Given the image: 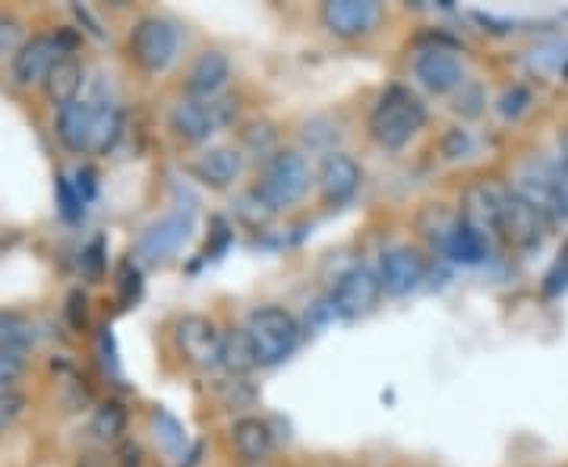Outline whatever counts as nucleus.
<instances>
[{"mask_svg":"<svg viewBox=\"0 0 568 467\" xmlns=\"http://www.w3.org/2000/svg\"><path fill=\"white\" fill-rule=\"evenodd\" d=\"M139 462H142V449L136 442H127L121 449V467H139Z\"/></svg>","mask_w":568,"mask_h":467,"instance_id":"e433bc0d","label":"nucleus"},{"mask_svg":"<svg viewBox=\"0 0 568 467\" xmlns=\"http://www.w3.org/2000/svg\"><path fill=\"white\" fill-rule=\"evenodd\" d=\"M58 205H61V215H64L67 222H79L83 212H86V202L79 200L73 180H67V177H58Z\"/></svg>","mask_w":568,"mask_h":467,"instance_id":"bb28decb","label":"nucleus"},{"mask_svg":"<svg viewBox=\"0 0 568 467\" xmlns=\"http://www.w3.org/2000/svg\"><path fill=\"white\" fill-rule=\"evenodd\" d=\"M67 51L58 45V38L51 35H35L33 41H26L16 58H13V79L20 86H35V83H45L51 67L64 58Z\"/></svg>","mask_w":568,"mask_h":467,"instance_id":"ddd939ff","label":"nucleus"},{"mask_svg":"<svg viewBox=\"0 0 568 467\" xmlns=\"http://www.w3.org/2000/svg\"><path fill=\"white\" fill-rule=\"evenodd\" d=\"M83 79H86L83 64H79L73 54H64V58L51 67V73H48V79H45V92H48V99L54 101L58 108H64V104H70V101L79 99Z\"/></svg>","mask_w":568,"mask_h":467,"instance_id":"6ab92c4d","label":"nucleus"},{"mask_svg":"<svg viewBox=\"0 0 568 467\" xmlns=\"http://www.w3.org/2000/svg\"><path fill=\"white\" fill-rule=\"evenodd\" d=\"M177 45H180V35L174 29V23H167L162 16L139 20L130 33V54L136 64L149 73H162L171 67V61L177 58Z\"/></svg>","mask_w":568,"mask_h":467,"instance_id":"423d86ee","label":"nucleus"},{"mask_svg":"<svg viewBox=\"0 0 568 467\" xmlns=\"http://www.w3.org/2000/svg\"><path fill=\"white\" fill-rule=\"evenodd\" d=\"M231 79V64L222 51H205L187 76V99H218Z\"/></svg>","mask_w":568,"mask_h":467,"instance_id":"f3484780","label":"nucleus"},{"mask_svg":"<svg viewBox=\"0 0 568 467\" xmlns=\"http://www.w3.org/2000/svg\"><path fill=\"white\" fill-rule=\"evenodd\" d=\"M124 427H127V411L117 404V401H104L99 411L92 414V424H89V430L96 439H117V436L124 433Z\"/></svg>","mask_w":568,"mask_h":467,"instance_id":"393cba45","label":"nucleus"},{"mask_svg":"<svg viewBox=\"0 0 568 467\" xmlns=\"http://www.w3.org/2000/svg\"><path fill=\"white\" fill-rule=\"evenodd\" d=\"M247 335L253 341L256 361L260 367H275L281 361H288L298 344H301V326L298 319L281 310V306H263L250 316L247 323Z\"/></svg>","mask_w":568,"mask_h":467,"instance_id":"7ed1b4c3","label":"nucleus"},{"mask_svg":"<svg viewBox=\"0 0 568 467\" xmlns=\"http://www.w3.org/2000/svg\"><path fill=\"white\" fill-rule=\"evenodd\" d=\"M427 278V263L417 250L411 247H395L389 253H382L379 263V285L386 294L392 298H404L411 291H417Z\"/></svg>","mask_w":568,"mask_h":467,"instance_id":"9d476101","label":"nucleus"},{"mask_svg":"<svg viewBox=\"0 0 568 467\" xmlns=\"http://www.w3.org/2000/svg\"><path fill=\"white\" fill-rule=\"evenodd\" d=\"M73 187H76L79 200L92 202L96 190H99V184H96V171H92V167H79V171H76V180H73Z\"/></svg>","mask_w":568,"mask_h":467,"instance_id":"473e14b6","label":"nucleus"},{"mask_svg":"<svg viewBox=\"0 0 568 467\" xmlns=\"http://www.w3.org/2000/svg\"><path fill=\"white\" fill-rule=\"evenodd\" d=\"M231 442H235L237 455L250 465H260L266 462L275 439H272V430H268L266 420L260 417H240L235 427H231Z\"/></svg>","mask_w":568,"mask_h":467,"instance_id":"a211bd4d","label":"nucleus"},{"mask_svg":"<svg viewBox=\"0 0 568 467\" xmlns=\"http://www.w3.org/2000/svg\"><path fill=\"white\" fill-rule=\"evenodd\" d=\"M563 76H566V79H568V61H566V64H563Z\"/></svg>","mask_w":568,"mask_h":467,"instance_id":"a19ab883","label":"nucleus"},{"mask_svg":"<svg viewBox=\"0 0 568 467\" xmlns=\"http://www.w3.org/2000/svg\"><path fill=\"white\" fill-rule=\"evenodd\" d=\"M553 187H556L559 215H563V222H566L568 218V165L566 162H556V165H553Z\"/></svg>","mask_w":568,"mask_h":467,"instance_id":"2f4dec72","label":"nucleus"},{"mask_svg":"<svg viewBox=\"0 0 568 467\" xmlns=\"http://www.w3.org/2000/svg\"><path fill=\"white\" fill-rule=\"evenodd\" d=\"M550 231V222L515 190H496V234L518 250H534Z\"/></svg>","mask_w":568,"mask_h":467,"instance_id":"20e7f679","label":"nucleus"},{"mask_svg":"<svg viewBox=\"0 0 568 467\" xmlns=\"http://www.w3.org/2000/svg\"><path fill=\"white\" fill-rule=\"evenodd\" d=\"M382 294V285H379V275L369 272L367 266L348 268L332 288V313L344 316V319H357V316H367L369 310L379 303Z\"/></svg>","mask_w":568,"mask_h":467,"instance_id":"6e6552de","label":"nucleus"},{"mask_svg":"<svg viewBox=\"0 0 568 467\" xmlns=\"http://www.w3.org/2000/svg\"><path fill=\"white\" fill-rule=\"evenodd\" d=\"M96 104V134H92V152H108L114 149L121 127H124V117L117 111V104L111 101H92Z\"/></svg>","mask_w":568,"mask_h":467,"instance_id":"b1692460","label":"nucleus"},{"mask_svg":"<svg viewBox=\"0 0 568 467\" xmlns=\"http://www.w3.org/2000/svg\"><path fill=\"white\" fill-rule=\"evenodd\" d=\"M528 104H531V92H528V89H521V86H515L512 92H505V96H502L500 114L502 117H512V121H515V117H518V114H521Z\"/></svg>","mask_w":568,"mask_h":467,"instance_id":"c756f323","label":"nucleus"},{"mask_svg":"<svg viewBox=\"0 0 568 467\" xmlns=\"http://www.w3.org/2000/svg\"><path fill=\"white\" fill-rule=\"evenodd\" d=\"M177 348L180 357L197 369L218 367L222 361V335L205 316H184L177 323Z\"/></svg>","mask_w":568,"mask_h":467,"instance_id":"1a4fd4ad","label":"nucleus"},{"mask_svg":"<svg viewBox=\"0 0 568 467\" xmlns=\"http://www.w3.org/2000/svg\"><path fill=\"white\" fill-rule=\"evenodd\" d=\"M83 266L89 272V278H101V272H104V240H92V247L86 250V256H83Z\"/></svg>","mask_w":568,"mask_h":467,"instance_id":"72a5a7b5","label":"nucleus"},{"mask_svg":"<svg viewBox=\"0 0 568 467\" xmlns=\"http://www.w3.org/2000/svg\"><path fill=\"white\" fill-rule=\"evenodd\" d=\"M79 306H83V310H86V298H83V294H73V298H70V323H73V326H83V323H86V313H79Z\"/></svg>","mask_w":568,"mask_h":467,"instance_id":"4c0bfd02","label":"nucleus"},{"mask_svg":"<svg viewBox=\"0 0 568 467\" xmlns=\"http://www.w3.org/2000/svg\"><path fill=\"white\" fill-rule=\"evenodd\" d=\"M414 76L436 92V96H445V92H452V89H458L462 83H465V67H462V61H458V54L455 51H449V48H424L420 54H417V61H414Z\"/></svg>","mask_w":568,"mask_h":467,"instance_id":"9b49d317","label":"nucleus"},{"mask_svg":"<svg viewBox=\"0 0 568 467\" xmlns=\"http://www.w3.org/2000/svg\"><path fill=\"white\" fill-rule=\"evenodd\" d=\"M23 376V361L0 354V392H10V386Z\"/></svg>","mask_w":568,"mask_h":467,"instance_id":"f704fd0d","label":"nucleus"},{"mask_svg":"<svg viewBox=\"0 0 568 467\" xmlns=\"http://www.w3.org/2000/svg\"><path fill=\"white\" fill-rule=\"evenodd\" d=\"M361 180H364L361 165L351 155L335 152V155H329L323 162V171H319V193H323V200L329 202V205H344L357 193Z\"/></svg>","mask_w":568,"mask_h":467,"instance_id":"2eb2a0df","label":"nucleus"},{"mask_svg":"<svg viewBox=\"0 0 568 467\" xmlns=\"http://www.w3.org/2000/svg\"><path fill=\"white\" fill-rule=\"evenodd\" d=\"M139 294H142V275H139V268L134 263H124L121 266V303H136L139 301Z\"/></svg>","mask_w":568,"mask_h":467,"instance_id":"c85d7f7f","label":"nucleus"},{"mask_svg":"<svg viewBox=\"0 0 568 467\" xmlns=\"http://www.w3.org/2000/svg\"><path fill=\"white\" fill-rule=\"evenodd\" d=\"M442 250H445V256H449V260H455V263H462V266H477V263H483V260H487V253H490L487 237H483V234H477L474 228H468L465 222H458L452 231L445 234Z\"/></svg>","mask_w":568,"mask_h":467,"instance_id":"aec40b11","label":"nucleus"},{"mask_svg":"<svg viewBox=\"0 0 568 467\" xmlns=\"http://www.w3.org/2000/svg\"><path fill=\"white\" fill-rule=\"evenodd\" d=\"M26 414V395L20 392H0V433H7L20 417Z\"/></svg>","mask_w":568,"mask_h":467,"instance_id":"cd10ccee","label":"nucleus"},{"mask_svg":"<svg viewBox=\"0 0 568 467\" xmlns=\"http://www.w3.org/2000/svg\"><path fill=\"white\" fill-rule=\"evenodd\" d=\"M92 134H96V104L76 99L58 111V139L70 152L83 155L92 152Z\"/></svg>","mask_w":568,"mask_h":467,"instance_id":"dca6fc26","label":"nucleus"},{"mask_svg":"<svg viewBox=\"0 0 568 467\" xmlns=\"http://www.w3.org/2000/svg\"><path fill=\"white\" fill-rule=\"evenodd\" d=\"M237 108L231 99H184L171 111V130L184 142H205L209 136L225 130L235 121Z\"/></svg>","mask_w":568,"mask_h":467,"instance_id":"39448f33","label":"nucleus"},{"mask_svg":"<svg viewBox=\"0 0 568 467\" xmlns=\"http://www.w3.org/2000/svg\"><path fill=\"white\" fill-rule=\"evenodd\" d=\"M218 367H225L231 376H243V373L260 367L247 329H231L228 335H222V361H218Z\"/></svg>","mask_w":568,"mask_h":467,"instance_id":"4be33fe9","label":"nucleus"},{"mask_svg":"<svg viewBox=\"0 0 568 467\" xmlns=\"http://www.w3.org/2000/svg\"><path fill=\"white\" fill-rule=\"evenodd\" d=\"M382 10L376 0H329L323 7V23L338 38H357L373 33Z\"/></svg>","mask_w":568,"mask_h":467,"instance_id":"f8f14e48","label":"nucleus"},{"mask_svg":"<svg viewBox=\"0 0 568 467\" xmlns=\"http://www.w3.org/2000/svg\"><path fill=\"white\" fill-rule=\"evenodd\" d=\"M20 38H23L20 23L10 20V16H0V58L13 54V51L20 48Z\"/></svg>","mask_w":568,"mask_h":467,"instance_id":"7c9ffc66","label":"nucleus"},{"mask_svg":"<svg viewBox=\"0 0 568 467\" xmlns=\"http://www.w3.org/2000/svg\"><path fill=\"white\" fill-rule=\"evenodd\" d=\"M35 348L33 323L23 313L13 310H0V354L23 361Z\"/></svg>","mask_w":568,"mask_h":467,"instance_id":"412c9836","label":"nucleus"},{"mask_svg":"<svg viewBox=\"0 0 568 467\" xmlns=\"http://www.w3.org/2000/svg\"><path fill=\"white\" fill-rule=\"evenodd\" d=\"M568 291V240L563 243V250H559V256H556V263L553 268L546 272V278H543V294L553 301V298H563Z\"/></svg>","mask_w":568,"mask_h":467,"instance_id":"a878e982","label":"nucleus"},{"mask_svg":"<svg viewBox=\"0 0 568 467\" xmlns=\"http://www.w3.org/2000/svg\"><path fill=\"white\" fill-rule=\"evenodd\" d=\"M240 171H243V155L231 146H212L190 162V174L212 190L231 187L240 177Z\"/></svg>","mask_w":568,"mask_h":467,"instance_id":"4468645a","label":"nucleus"},{"mask_svg":"<svg viewBox=\"0 0 568 467\" xmlns=\"http://www.w3.org/2000/svg\"><path fill=\"white\" fill-rule=\"evenodd\" d=\"M152 436H155L159 449L165 452L167 458H184L187 455V430L174 414H167L165 407L152 411Z\"/></svg>","mask_w":568,"mask_h":467,"instance_id":"5701e85b","label":"nucleus"},{"mask_svg":"<svg viewBox=\"0 0 568 467\" xmlns=\"http://www.w3.org/2000/svg\"><path fill=\"white\" fill-rule=\"evenodd\" d=\"M563 162L568 165V134H563Z\"/></svg>","mask_w":568,"mask_h":467,"instance_id":"ea45409f","label":"nucleus"},{"mask_svg":"<svg viewBox=\"0 0 568 467\" xmlns=\"http://www.w3.org/2000/svg\"><path fill=\"white\" fill-rule=\"evenodd\" d=\"M424 124H427L424 101L404 86H389L369 114V136L382 149H402L424 130Z\"/></svg>","mask_w":568,"mask_h":467,"instance_id":"f257e3e1","label":"nucleus"},{"mask_svg":"<svg viewBox=\"0 0 568 467\" xmlns=\"http://www.w3.org/2000/svg\"><path fill=\"white\" fill-rule=\"evenodd\" d=\"M76 467H111V462H108L104 455H86Z\"/></svg>","mask_w":568,"mask_h":467,"instance_id":"58836bf2","label":"nucleus"},{"mask_svg":"<svg viewBox=\"0 0 568 467\" xmlns=\"http://www.w3.org/2000/svg\"><path fill=\"white\" fill-rule=\"evenodd\" d=\"M310 180H313V171L301 152H275L256 184V200L263 202L268 212L288 209L306 197Z\"/></svg>","mask_w":568,"mask_h":467,"instance_id":"f03ea898","label":"nucleus"},{"mask_svg":"<svg viewBox=\"0 0 568 467\" xmlns=\"http://www.w3.org/2000/svg\"><path fill=\"white\" fill-rule=\"evenodd\" d=\"M193 234V215L190 212H171L165 218L152 222L136 240V256L142 263H162L174 256Z\"/></svg>","mask_w":568,"mask_h":467,"instance_id":"0eeeda50","label":"nucleus"},{"mask_svg":"<svg viewBox=\"0 0 568 467\" xmlns=\"http://www.w3.org/2000/svg\"><path fill=\"white\" fill-rule=\"evenodd\" d=\"M468 149H470V139L465 130H452L449 139H445V155H449V159H465Z\"/></svg>","mask_w":568,"mask_h":467,"instance_id":"c9c22d12","label":"nucleus"}]
</instances>
